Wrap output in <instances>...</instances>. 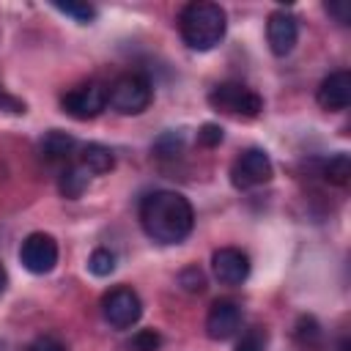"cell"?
I'll return each instance as SVG.
<instances>
[{
	"label": "cell",
	"mask_w": 351,
	"mask_h": 351,
	"mask_svg": "<svg viewBox=\"0 0 351 351\" xmlns=\"http://www.w3.org/2000/svg\"><path fill=\"white\" fill-rule=\"evenodd\" d=\"M140 225L159 244H181L192 233L195 211L181 192L156 189L140 200Z\"/></svg>",
	"instance_id": "obj_1"
},
{
	"label": "cell",
	"mask_w": 351,
	"mask_h": 351,
	"mask_svg": "<svg viewBox=\"0 0 351 351\" xmlns=\"http://www.w3.org/2000/svg\"><path fill=\"white\" fill-rule=\"evenodd\" d=\"M178 30L189 49L208 52L225 38V30H228L225 8L217 3H208V0H195L181 8Z\"/></svg>",
	"instance_id": "obj_2"
},
{
	"label": "cell",
	"mask_w": 351,
	"mask_h": 351,
	"mask_svg": "<svg viewBox=\"0 0 351 351\" xmlns=\"http://www.w3.org/2000/svg\"><path fill=\"white\" fill-rule=\"evenodd\" d=\"M151 99H154V88H151L148 77H143L137 71L121 74L107 88V104L115 112H121V115H140V112H145Z\"/></svg>",
	"instance_id": "obj_3"
},
{
	"label": "cell",
	"mask_w": 351,
	"mask_h": 351,
	"mask_svg": "<svg viewBox=\"0 0 351 351\" xmlns=\"http://www.w3.org/2000/svg\"><path fill=\"white\" fill-rule=\"evenodd\" d=\"M208 104L214 110H222V112H230V115H241V118H255L263 110V99L255 90H250L247 85H239V82L214 85L211 93H208Z\"/></svg>",
	"instance_id": "obj_4"
},
{
	"label": "cell",
	"mask_w": 351,
	"mask_h": 351,
	"mask_svg": "<svg viewBox=\"0 0 351 351\" xmlns=\"http://www.w3.org/2000/svg\"><path fill=\"white\" fill-rule=\"evenodd\" d=\"M101 315L112 329H129L143 315V302L134 288L118 285L101 296Z\"/></svg>",
	"instance_id": "obj_5"
},
{
	"label": "cell",
	"mask_w": 351,
	"mask_h": 351,
	"mask_svg": "<svg viewBox=\"0 0 351 351\" xmlns=\"http://www.w3.org/2000/svg\"><path fill=\"white\" fill-rule=\"evenodd\" d=\"M60 107L77 121H90L107 107V88L101 82H82L60 96Z\"/></svg>",
	"instance_id": "obj_6"
},
{
	"label": "cell",
	"mask_w": 351,
	"mask_h": 351,
	"mask_svg": "<svg viewBox=\"0 0 351 351\" xmlns=\"http://www.w3.org/2000/svg\"><path fill=\"white\" fill-rule=\"evenodd\" d=\"M274 176V165L269 159L266 151L261 148H247L233 165H230V184L236 189H252L261 186L266 181H271Z\"/></svg>",
	"instance_id": "obj_7"
},
{
	"label": "cell",
	"mask_w": 351,
	"mask_h": 351,
	"mask_svg": "<svg viewBox=\"0 0 351 351\" xmlns=\"http://www.w3.org/2000/svg\"><path fill=\"white\" fill-rule=\"evenodd\" d=\"M19 261L30 274H49L58 263V241L49 233H30L19 247Z\"/></svg>",
	"instance_id": "obj_8"
},
{
	"label": "cell",
	"mask_w": 351,
	"mask_h": 351,
	"mask_svg": "<svg viewBox=\"0 0 351 351\" xmlns=\"http://www.w3.org/2000/svg\"><path fill=\"white\" fill-rule=\"evenodd\" d=\"M266 38H269V49L277 58H285L293 52L296 41H299V19L288 11V8H277L269 14L266 22Z\"/></svg>",
	"instance_id": "obj_9"
},
{
	"label": "cell",
	"mask_w": 351,
	"mask_h": 351,
	"mask_svg": "<svg viewBox=\"0 0 351 351\" xmlns=\"http://www.w3.org/2000/svg\"><path fill=\"white\" fill-rule=\"evenodd\" d=\"M241 326V307L230 299H217L206 315V335L211 340H230Z\"/></svg>",
	"instance_id": "obj_10"
},
{
	"label": "cell",
	"mask_w": 351,
	"mask_h": 351,
	"mask_svg": "<svg viewBox=\"0 0 351 351\" xmlns=\"http://www.w3.org/2000/svg\"><path fill=\"white\" fill-rule=\"evenodd\" d=\"M211 269L222 285H241L250 277V258L236 247H219L211 255Z\"/></svg>",
	"instance_id": "obj_11"
},
{
	"label": "cell",
	"mask_w": 351,
	"mask_h": 351,
	"mask_svg": "<svg viewBox=\"0 0 351 351\" xmlns=\"http://www.w3.org/2000/svg\"><path fill=\"white\" fill-rule=\"evenodd\" d=\"M315 101L329 112L346 110L351 104V71L340 69V71H332L329 77H324L315 90Z\"/></svg>",
	"instance_id": "obj_12"
},
{
	"label": "cell",
	"mask_w": 351,
	"mask_h": 351,
	"mask_svg": "<svg viewBox=\"0 0 351 351\" xmlns=\"http://www.w3.org/2000/svg\"><path fill=\"white\" fill-rule=\"evenodd\" d=\"M41 156L47 162H69L71 154L77 151V140L60 129H49L44 137H41Z\"/></svg>",
	"instance_id": "obj_13"
},
{
	"label": "cell",
	"mask_w": 351,
	"mask_h": 351,
	"mask_svg": "<svg viewBox=\"0 0 351 351\" xmlns=\"http://www.w3.org/2000/svg\"><path fill=\"white\" fill-rule=\"evenodd\" d=\"M80 165L90 176H104V173H110L115 167V154L101 143H88L80 151Z\"/></svg>",
	"instance_id": "obj_14"
},
{
	"label": "cell",
	"mask_w": 351,
	"mask_h": 351,
	"mask_svg": "<svg viewBox=\"0 0 351 351\" xmlns=\"http://www.w3.org/2000/svg\"><path fill=\"white\" fill-rule=\"evenodd\" d=\"M88 184H90V173H88L80 162L66 165V170L58 176V189H60V195L69 197V200H77V197L88 189Z\"/></svg>",
	"instance_id": "obj_15"
},
{
	"label": "cell",
	"mask_w": 351,
	"mask_h": 351,
	"mask_svg": "<svg viewBox=\"0 0 351 351\" xmlns=\"http://www.w3.org/2000/svg\"><path fill=\"white\" fill-rule=\"evenodd\" d=\"M321 176L329 181V184H335V186H346L348 181H351V156L348 154H335V156H329L326 162H324V167H321Z\"/></svg>",
	"instance_id": "obj_16"
},
{
	"label": "cell",
	"mask_w": 351,
	"mask_h": 351,
	"mask_svg": "<svg viewBox=\"0 0 351 351\" xmlns=\"http://www.w3.org/2000/svg\"><path fill=\"white\" fill-rule=\"evenodd\" d=\"M60 14H66V16H71L74 22H80V25H88V22H93L96 19V8L90 5V3H74V0H66V3H60V0H55L52 3Z\"/></svg>",
	"instance_id": "obj_17"
},
{
	"label": "cell",
	"mask_w": 351,
	"mask_h": 351,
	"mask_svg": "<svg viewBox=\"0 0 351 351\" xmlns=\"http://www.w3.org/2000/svg\"><path fill=\"white\" fill-rule=\"evenodd\" d=\"M88 271H90L93 277H110V274L115 271V252H110V250H104V247L93 250L90 258H88Z\"/></svg>",
	"instance_id": "obj_18"
},
{
	"label": "cell",
	"mask_w": 351,
	"mask_h": 351,
	"mask_svg": "<svg viewBox=\"0 0 351 351\" xmlns=\"http://www.w3.org/2000/svg\"><path fill=\"white\" fill-rule=\"evenodd\" d=\"M293 337H296V343H302V346H315V343L321 340V326H318V321H315L313 315H302V318L296 321Z\"/></svg>",
	"instance_id": "obj_19"
},
{
	"label": "cell",
	"mask_w": 351,
	"mask_h": 351,
	"mask_svg": "<svg viewBox=\"0 0 351 351\" xmlns=\"http://www.w3.org/2000/svg\"><path fill=\"white\" fill-rule=\"evenodd\" d=\"M266 343H269V335L263 326H250L239 340H236V348L233 351H266Z\"/></svg>",
	"instance_id": "obj_20"
},
{
	"label": "cell",
	"mask_w": 351,
	"mask_h": 351,
	"mask_svg": "<svg viewBox=\"0 0 351 351\" xmlns=\"http://www.w3.org/2000/svg\"><path fill=\"white\" fill-rule=\"evenodd\" d=\"M126 348L129 351H159L162 348V335L156 329H140V332L132 335Z\"/></svg>",
	"instance_id": "obj_21"
},
{
	"label": "cell",
	"mask_w": 351,
	"mask_h": 351,
	"mask_svg": "<svg viewBox=\"0 0 351 351\" xmlns=\"http://www.w3.org/2000/svg\"><path fill=\"white\" fill-rule=\"evenodd\" d=\"M181 148H184V132H181V129H178V132H165V134L154 143L156 156H176V154H181Z\"/></svg>",
	"instance_id": "obj_22"
},
{
	"label": "cell",
	"mask_w": 351,
	"mask_h": 351,
	"mask_svg": "<svg viewBox=\"0 0 351 351\" xmlns=\"http://www.w3.org/2000/svg\"><path fill=\"white\" fill-rule=\"evenodd\" d=\"M178 282H181V288L189 291V293H203V291H206V274H203V269H197V266H186V269L178 274Z\"/></svg>",
	"instance_id": "obj_23"
},
{
	"label": "cell",
	"mask_w": 351,
	"mask_h": 351,
	"mask_svg": "<svg viewBox=\"0 0 351 351\" xmlns=\"http://www.w3.org/2000/svg\"><path fill=\"white\" fill-rule=\"evenodd\" d=\"M197 143L206 145V148H214L222 143V126L219 123H203L197 129Z\"/></svg>",
	"instance_id": "obj_24"
},
{
	"label": "cell",
	"mask_w": 351,
	"mask_h": 351,
	"mask_svg": "<svg viewBox=\"0 0 351 351\" xmlns=\"http://www.w3.org/2000/svg\"><path fill=\"white\" fill-rule=\"evenodd\" d=\"M27 351H66V346H63L55 335H38V337L27 346Z\"/></svg>",
	"instance_id": "obj_25"
},
{
	"label": "cell",
	"mask_w": 351,
	"mask_h": 351,
	"mask_svg": "<svg viewBox=\"0 0 351 351\" xmlns=\"http://www.w3.org/2000/svg\"><path fill=\"white\" fill-rule=\"evenodd\" d=\"M324 8H326V14H332L340 25H348V22H351V8H348L346 0H329Z\"/></svg>",
	"instance_id": "obj_26"
},
{
	"label": "cell",
	"mask_w": 351,
	"mask_h": 351,
	"mask_svg": "<svg viewBox=\"0 0 351 351\" xmlns=\"http://www.w3.org/2000/svg\"><path fill=\"white\" fill-rule=\"evenodd\" d=\"M8 288V274H5V266L0 263V293Z\"/></svg>",
	"instance_id": "obj_27"
}]
</instances>
